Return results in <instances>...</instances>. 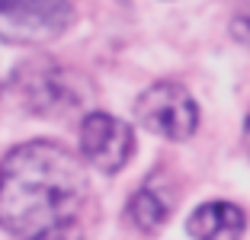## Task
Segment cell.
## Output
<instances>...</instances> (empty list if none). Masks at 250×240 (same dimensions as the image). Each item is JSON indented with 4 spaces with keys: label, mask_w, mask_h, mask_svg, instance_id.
Returning a JSON list of instances; mask_svg holds the SVG:
<instances>
[{
    "label": "cell",
    "mask_w": 250,
    "mask_h": 240,
    "mask_svg": "<svg viewBox=\"0 0 250 240\" xmlns=\"http://www.w3.org/2000/svg\"><path fill=\"white\" fill-rule=\"evenodd\" d=\"M135 119L145 131L167 141H186L199 128V106L180 83H154L135 102Z\"/></svg>",
    "instance_id": "obj_4"
},
{
    "label": "cell",
    "mask_w": 250,
    "mask_h": 240,
    "mask_svg": "<svg viewBox=\"0 0 250 240\" xmlns=\"http://www.w3.org/2000/svg\"><path fill=\"white\" fill-rule=\"evenodd\" d=\"M81 160L55 141H26L0 160V227L16 240H83Z\"/></svg>",
    "instance_id": "obj_1"
},
{
    "label": "cell",
    "mask_w": 250,
    "mask_h": 240,
    "mask_svg": "<svg viewBox=\"0 0 250 240\" xmlns=\"http://www.w3.org/2000/svg\"><path fill=\"white\" fill-rule=\"evenodd\" d=\"M71 0H0V39L10 45L55 42L71 29Z\"/></svg>",
    "instance_id": "obj_3"
},
{
    "label": "cell",
    "mask_w": 250,
    "mask_h": 240,
    "mask_svg": "<svg viewBox=\"0 0 250 240\" xmlns=\"http://www.w3.org/2000/svg\"><path fill=\"white\" fill-rule=\"evenodd\" d=\"M13 87L22 106L36 116H67L90 100V83L71 67L55 64L52 58H32L13 74Z\"/></svg>",
    "instance_id": "obj_2"
},
{
    "label": "cell",
    "mask_w": 250,
    "mask_h": 240,
    "mask_svg": "<svg viewBox=\"0 0 250 240\" xmlns=\"http://www.w3.org/2000/svg\"><path fill=\"white\" fill-rule=\"evenodd\" d=\"M244 211L231 202H206L186 221V234L192 240H241Z\"/></svg>",
    "instance_id": "obj_6"
},
{
    "label": "cell",
    "mask_w": 250,
    "mask_h": 240,
    "mask_svg": "<svg viewBox=\"0 0 250 240\" xmlns=\"http://www.w3.org/2000/svg\"><path fill=\"white\" fill-rule=\"evenodd\" d=\"M167 186H161L157 180H147L128 202V218L141 234H157L170 221L173 211V196H167Z\"/></svg>",
    "instance_id": "obj_7"
},
{
    "label": "cell",
    "mask_w": 250,
    "mask_h": 240,
    "mask_svg": "<svg viewBox=\"0 0 250 240\" xmlns=\"http://www.w3.org/2000/svg\"><path fill=\"white\" fill-rule=\"evenodd\" d=\"M81 157L100 173H119L135 154V131L112 112H87L81 119Z\"/></svg>",
    "instance_id": "obj_5"
},
{
    "label": "cell",
    "mask_w": 250,
    "mask_h": 240,
    "mask_svg": "<svg viewBox=\"0 0 250 240\" xmlns=\"http://www.w3.org/2000/svg\"><path fill=\"white\" fill-rule=\"evenodd\" d=\"M231 32H234L237 42H244L250 48V10H244V13L234 16V22H231Z\"/></svg>",
    "instance_id": "obj_8"
}]
</instances>
